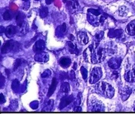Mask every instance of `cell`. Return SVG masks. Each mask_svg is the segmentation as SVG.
<instances>
[{
    "instance_id": "8",
    "label": "cell",
    "mask_w": 135,
    "mask_h": 114,
    "mask_svg": "<svg viewBox=\"0 0 135 114\" xmlns=\"http://www.w3.org/2000/svg\"><path fill=\"white\" fill-rule=\"evenodd\" d=\"M73 101H74V98H73V96H71V95L62 97L60 101V103H59V109H63L64 108L70 104Z\"/></svg>"
},
{
    "instance_id": "33",
    "label": "cell",
    "mask_w": 135,
    "mask_h": 114,
    "mask_svg": "<svg viewBox=\"0 0 135 114\" xmlns=\"http://www.w3.org/2000/svg\"><path fill=\"white\" fill-rule=\"evenodd\" d=\"M22 64V60L20 58H18L15 61V63H14V71L17 70L18 68V67L20 66V65Z\"/></svg>"
},
{
    "instance_id": "13",
    "label": "cell",
    "mask_w": 135,
    "mask_h": 114,
    "mask_svg": "<svg viewBox=\"0 0 135 114\" xmlns=\"http://www.w3.org/2000/svg\"><path fill=\"white\" fill-rule=\"evenodd\" d=\"M77 39L79 42L82 45H86L89 42V37L86 32H79L77 34Z\"/></svg>"
},
{
    "instance_id": "43",
    "label": "cell",
    "mask_w": 135,
    "mask_h": 114,
    "mask_svg": "<svg viewBox=\"0 0 135 114\" xmlns=\"http://www.w3.org/2000/svg\"><path fill=\"white\" fill-rule=\"evenodd\" d=\"M112 76H113L114 78V79H116L117 78L119 77V73H118L117 71H114L113 73H112Z\"/></svg>"
},
{
    "instance_id": "26",
    "label": "cell",
    "mask_w": 135,
    "mask_h": 114,
    "mask_svg": "<svg viewBox=\"0 0 135 114\" xmlns=\"http://www.w3.org/2000/svg\"><path fill=\"white\" fill-rule=\"evenodd\" d=\"M128 12H129V9L125 6H122L119 8V15L121 17H125L127 15Z\"/></svg>"
},
{
    "instance_id": "37",
    "label": "cell",
    "mask_w": 135,
    "mask_h": 114,
    "mask_svg": "<svg viewBox=\"0 0 135 114\" xmlns=\"http://www.w3.org/2000/svg\"><path fill=\"white\" fill-rule=\"evenodd\" d=\"M30 106L33 109H37L38 106H39V103H38V102L37 101H34L32 102L31 103H30Z\"/></svg>"
},
{
    "instance_id": "32",
    "label": "cell",
    "mask_w": 135,
    "mask_h": 114,
    "mask_svg": "<svg viewBox=\"0 0 135 114\" xmlns=\"http://www.w3.org/2000/svg\"><path fill=\"white\" fill-rule=\"evenodd\" d=\"M51 75H52V72H51V71L49 70V69H47V70L44 71V72L42 73L41 77L43 78H49Z\"/></svg>"
},
{
    "instance_id": "10",
    "label": "cell",
    "mask_w": 135,
    "mask_h": 114,
    "mask_svg": "<svg viewBox=\"0 0 135 114\" xmlns=\"http://www.w3.org/2000/svg\"><path fill=\"white\" fill-rule=\"evenodd\" d=\"M44 49H45V42L44 40H42V39L37 40L33 46V51L36 53L42 52L44 51Z\"/></svg>"
},
{
    "instance_id": "41",
    "label": "cell",
    "mask_w": 135,
    "mask_h": 114,
    "mask_svg": "<svg viewBox=\"0 0 135 114\" xmlns=\"http://www.w3.org/2000/svg\"><path fill=\"white\" fill-rule=\"evenodd\" d=\"M4 84V77L2 75H1V88H3Z\"/></svg>"
},
{
    "instance_id": "5",
    "label": "cell",
    "mask_w": 135,
    "mask_h": 114,
    "mask_svg": "<svg viewBox=\"0 0 135 114\" xmlns=\"http://www.w3.org/2000/svg\"><path fill=\"white\" fill-rule=\"evenodd\" d=\"M102 76V71L99 67H95L91 71L90 73V77H89V83L94 84L98 82L99 79Z\"/></svg>"
},
{
    "instance_id": "17",
    "label": "cell",
    "mask_w": 135,
    "mask_h": 114,
    "mask_svg": "<svg viewBox=\"0 0 135 114\" xmlns=\"http://www.w3.org/2000/svg\"><path fill=\"white\" fill-rule=\"evenodd\" d=\"M59 65L61 66L62 68H68L69 66L71 65V61L69 57H67V56H64V57H61L60 59H59Z\"/></svg>"
},
{
    "instance_id": "11",
    "label": "cell",
    "mask_w": 135,
    "mask_h": 114,
    "mask_svg": "<svg viewBox=\"0 0 135 114\" xmlns=\"http://www.w3.org/2000/svg\"><path fill=\"white\" fill-rule=\"evenodd\" d=\"M4 33L8 38H11L17 33V27L13 25H9L7 28H5Z\"/></svg>"
},
{
    "instance_id": "46",
    "label": "cell",
    "mask_w": 135,
    "mask_h": 114,
    "mask_svg": "<svg viewBox=\"0 0 135 114\" xmlns=\"http://www.w3.org/2000/svg\"><path fill=\"white\" fill-rule=\"evenodd\" d=\"M133 109H134V111H135V101H134V106H133Z\"/></svg>"
},
{
    "instance_id": "24",
    "label": "cell",
    "mask_w": 135,
    "mask_h": 114,
    "mask_svg": "<svg viewBox=\"0 0 135 114\" xmlns=\"http://www.w3.org/2000/svg\"><path fill=\"white\" fill-rule=\"evenodd\" d=\"M25 15L21 12H19L18 14L16 16V22L17 23V25H21L25 22Z\"/></svg>"
},
{
    "instance_id": "7",
    "label": "cell",
    "mask_w": 135,
    "mask_h": 114,
    "mask_svg": "<svg viewBox=\"0 0 135 114\" xmlns=\"http://www.w3.org/2000/svg\"><path fill=\"white\" fill-rule=\"evenodd\" d=\"M121 63H122V58L119 57H114L109 60L108 66L111 68L116 70L120 67Z\"/></svg>"
},
{
    "instance_id": "22",
    "label": "cell",
    "mask_w": 135,
    "mask_h": 114,
    "mask_svg": "<svg viewBox=\"0 0 135 114\" xmlns=\"http://www.w3.org/2000/svg\"><path fill=\"white\" fill-rule=\"evenodd\" d=\"M105 49L107 53L113 54V53H116V51H117V46L113 42H110V43H109L107 46V49Z\"/></svg>"
},
{
    "instance_id": "35",
    "label": "cell",
    "mask_w": 135,
    "mask_h": 114,
    "mask_svg": "<svg viewBox=\"0 0 135 114\" xmlns=\"http://www.w3.org/2000/svg\"><path fill=\"white\" fill-rule=\"evenodd\" d=\"M69 79L71 81H74L75 80V78H76V76H75V73H74V70L70 71V72H69Z\"/></svg>"
},
{
    "instance_id": "31",
    "label": "cell",
    "mask_w": 135,
    "mask_h": 114,
    "mask_svg": "<svg viewBox=\"0 0 135 114\" xmlns=\"http://www.w3.org/2000/svg\"><path fill=\"white\" fill-rule=\"evenodd\" d=\"M104 37V32H99L97 33L95 35V39H96V42L99 43V41L103 39Z\"/></svg>"
},
{
    "instance_id": "38",
    "label": "cell",
    "mask_w": 135,
    "mask_h": 114,
    "mask_svg": "<svg viewBox=\"0 0 135 114\" xmlns=\"http://www.w3.org/2000/svg\"><path fill=\"white\" fill-rule=\"evenodd\" d=\"M30 2L29 1H26L25 3H24V5H23V9L25 10H28L29 8H30Z\"/></svg>"
},
{
    "instance_id": "15",
    "label": "cell",
    "mask_w": 135,
    "mask_h": 114,
    "mask_svg": "<svg viewBox=\"0 0 135 114\" xmlns=\"http://www.w3.org/2000/svg\"><path fill=\"white\" fill-rule=\"evenodd\" d=\"M123 35V30L119 29H109L108 33V37L110 38H119Z\"/></svg>"
},
{
    "instance_id": "40",
    "label": "cell",
    "mask_w": 135,
    "mask_h": 114,
    "mask_svg": "<svg viewBox=\"0 0 135 114\" xmlns=\"http://www.w3.org/2000/svg\"><path fill=\"white\" fill-rule=\"evenodd\" d=\"M60 76H61V79H63V80H64L65 78H69V75L67 76L66 75V73H64V72H61Z\"/></svg>"
},
{
    "instance_id": "23",
    "label": "cell",
    "mask_w": 135,
    "mask_h": 114,
    "mask_svg": "<svg viewBox=\"0 0 135 114\" xmlns=\"http://www.w3.org/2000/svg\"><path fill=\"white\" fill-rule=\"evenodd\" d=\"M70 91V86L68 82H63L60 87V91L63 93H68Z\"/></svg>"
},
{
    "instance_id": "45",
    "label": "cell",
    "mask_w": 135,
    "mask_h": 114,
    "mask_svg": "<svg viewBox=\"0 0 135 114\" xmlns=\"http://www.w3.org/2000/svg\"><path fill=\"white\" fill-rule=\"evenodd\" d=\"M76 68H77V64H76V63H74V66H73V69H74V70H76Z\"/></svg>"
},
{
    "instance_id": "27",
    "label": "cell",
    "mask_w": 135,
    "mask_h": 114,
    "mask_svg": "<svg viewBox=\"0 0 135 114\" xmlns=\"http://www.w3.org/2000/svg\"><path fill=\"white\" fill-rule=\"evenodd\" d=\"M48 14H49V11L46 7H42L39 9V16L41 18H45L46 17H47Z\"/></svg>"
},
{
    "instance_id": "48",
    "label": "cell",
    "mask_w": 135,
    "mask_h": 114,
    "mask_svg": "<svg viewBox=\"0 0 135 114\" xmlns=\"http://www.w3.org/2000/svg\"><path fill=\"white\" fill-rule=\"evenodd\" d=\"M35 1H39V0H35Z\"/></svg>"
},
{
    "instance_id": "3",
    "label": "cell",
    "mask_w": 135,
    "mask_h": 114,
    "mask_svg": "<svg viewBox=\"0 0 135 114\" xmlns=\"http://www.w3.org/2000/svg\"><path fill=\"white\" fill-rule=\"evenodd\" d=\"M20 48V44L15 41L14 40H9L2 47V53H7L9 52H15V51H19Z\"/></svg>"
},
{
    "instance_id": "34",
    "label": "cell",
    "mask_w": 135,
    "mask_h": 114,
    "mask_svg": "<svg viewBox=\"0 0 135 114\" xmlns=\"http://www.w3.org/2000/svg\"><path fill=\"white\" fill-rule=\"evenodd\" d=\"M9 107L11 108V109L15 110L18 107V102L17 101H12L11 102Z\"/></svg>"
},
{
    "instance_id": "1",
    "label": "cell",
    "mask_w": 135,
    "mask_h": 114,
    "mask_svg": "<svg viewBox=\"0 0 135 114\" xmlns=\"http://www.w3.org/2000/svg\"><path fill=\"white\" fill-rule=\"evenodd\" d=\"M94 90L96 93L108 98H112L114 96V88L109 84L108 83L104 81H100L94 86Z\"/></svg>"
},
{
    "instance_id": "2",
    "label": "cell",
    "mask_w": 135,
    "mask_h": 114,
    "mask_svg": "<svg viewBox=\"0 0 135 114\" xmlns=\"http://www.w3.org/2000/svg\"><path fill=\"white\" fill-rule=\"evenodd\" d=\"M107 53L105 49L97 46L94 51L92 56H91V62L92 63H94V64L102 62L104 59L105 58Z\"/></svg>"
},
{
    "instance_id": "19",
    "label": "cell",
    "mask_w": 135,
    "mask_h": 114,
    "mask_svg": "<svg viewBox=\"0 0 135 114\" xmlns=\"http://www.w3.org/2000/svg\"><path fill=\"white\" fill-rule=\"evenodd\" d=\"M57 83H58V81H57V78H53L52 83H51V85L49 86V91H48V93H47V96H48V97H50V96L54 93V92L55 91V90H56V88H57Z\"/></svg>"
},
{
    "instance_id": "39",
    "label": "cell",
    "mask_w": 135,
    "mask_h": 114,
    "mask_svg": "<svg viewBox=\"0 0 135 114\" xmlns=\"http://www.w3.org/2000/svg\"><path fill=\"white\" fill-rule=\"evenodd\" d=\"M5 102H6V99H5L4 96V95L2 93H1V95H0V103L3 104V103H4Z\"/></svg>"
},
{
    "instance_id": "21",
    "label": "cell",
    "mask_w": 135,
    "mask_h": 114,
    "mask_svg": "<svg viewBox=\"0 0 135 114\" xmlns=\"http://www.w3.org/2000/svg\"><path fill=\"white\" fill-rule=\"evenodd\" d=\"M127 32L131 36L135 35V19L129 22V24L127 27Z\"/></svg>"
},
{
    "instance_id": "6",
    "label": "cell",
    "mask_w": 135,
    "mask_h": 114,
    "mask_svg": "<svg viewBox=\"0 0 135 114\" xmlns=\"http://www.w3.org/2000/svg\"><path fill=\"white\" fill-rule=\"evenodd\" d=\"M49 56L48 53L44 52V51L37 53L35 56V60L37 62H39V63H46L49 61Z\"/></svg>"
},
{
    "instance_id": "44",
    "label": "cell",
    "mask_w": 135,
    "mask_h": 114,
    "mask_svg": "<svg viewBox=\"0 0 135 114\" xmlns=\"http://www.w3.org/2000/svg\"><path fill=\"white\" fill-rule=\"evenodd\" d=\"M45 2H46V4H50L52 3V0H45Z\"/></svg>"
},
{
    "instance_id": "47",
    "label": "cell",
    "mask_w": 135,
    "mask_h": 114,
    "mask_svg": "<svg viewBox=\"0 0 135 114\" xmlns=\"http://www.w3.org/2000/svg\"><path fill=\"white\" fill-rule=\"evenodd\" d=\"M23 1H25V2H26V1H28V0H23Z\"/></svg>"
},
{
    "instance_id": "16",
    "label": "cell",
    "mask_w": 135,
    "mask_h": 114,
    "mask_svg": "<svg viewBox=\"0 0 135 114\" xmlns=\"http://www.w3.org/2000/svg\"><path fill=\"white\" fill-rule=\"evenodd\" d=\"M124 79L127 82L134 83L135 82V70L131 69L127 71L124 74Z\"/></svg>"
},
{
    "instance_id": "18",
    "label": "cell",
    "mask_w": 135,
    "mask_h": 114,
    "mask_svg": "<svg viewBox=\"0 0 135 114\" xmlns=\"http://www.w3.org/2000/svg\"><path fill=\"white\" fill-rule=\"evenodd\" d=\"M66 24H62L61 25H59L57 27L56 29V36L59 38H61L64 36V33L66 32Z\"/></svg>"
},
{
    "instance_id": "14",
    "label": "cell",
    "mask_w": 135,
    "mask_h": 114,
    "mask_svg": "<svg viewBox=\"0 0 135 114\" xmlns=\"http://www.w3.org/2000/svg\"><path fill=\"white\" fill-rule=\"evenodd\" d=\"M29 32V26L27 22H24L21 25H19L17 27V34L19 36H25Z\"/></svg>"
},
{
    "instance_id": "4",
    "label": "cell",
    "mask_w": 135,
    "mask_h": 114,
    "mask_svg": "<svg viewBox=\"0 0 135 114\" xmlns=\"http://www.w3.org/2000/svg\"><path fill=\"white\" fill-rule=\"evenodd\" d=\"M88 108L90 111H104V106L99 100L95 97L89 98L88 101Z\"/></svg>"
},
{
    "instance_id": "12",
    "label": "cell",
    "mask_w": 135,
    "mask_h": 114,
    "mask_svg": "<svg viewBox=\"0 0 135 114\" xmlns=\"http://www.w3.org/2000/svg\"><path fill=\"white\" fill-rule=\"evenodd\" d=\"M67 9L69 10L70 13H75L79 9V4L77 1H70L67 4Z\"/></svg>"
},
{
    "instance_id": "30",
    "label": "cell",
    "mask_w": 135,
    "mask_h": 114,
    "mask_svg": "<svg viewBox=\"0 0 135 114\" xmlns=\"http://www.w3.org/2000/svg\"><path fill=\"white\" fill-rule=\"evenodd\" d=\"M80 71H81V76H82V78H83L84 80H86L87 78V75H88V73H87V70L86 68H85L84 66H81V68H80Z\"/></svg>"
},
{
    "instance_id": "42",
    "label": "cell",
    "mask_w": 135,
    "mask_h": 114,
    "mask_svg": "<svg viewBox=\"0 0 135 114\" xmlns=\"http://www.w3.org/2000/svg\"><path fill=\"white\" fill-rule=\"evenodd\" d=\"M81 111V108L80 106H76V107L74 108V111L75 112Z\"/></svg>"
},
{
    "instance_id": "29",
    "label": "cell",
    "mask_w": 135,
    "mask_h": 114,
    "mask_svg": "<svg viewBox=\"0 0 135 114\" xmlns=\"http://www.w3.org/2000/svg\"><path fill=\"white\" fill-rule=\"evenodd\" d=\"M13 15L12 13L10 12L9 10L5 11L4 13L3 14V19L4 20H10L12 19Z\"/></svg>"
},
{
    "instance_id": "9",
    "label": "cell",
    "mask_w": 135,
    "mask_h": 114,
    "mask_svg": "<svg viewBox=\"0 0 135 114\" xmlns=\"http://www.w3.org/2000/svg\"><path fill=\"white\" fill-rule=\"evenodd\" d=\"M132 93V89L129 86H125L119 91V94L122 101H126L128 99V98L130 96Z\"/></svg>"
},
{
    "instance_id": "36",
    "label": "cell",
    "mask_w": 135,
    "mask_h": 114,
    "mask_svg": "<svg viewBox=\"0 0 135 114\" xmlns=\"http://www.w3.org/2000/svg\"><path fill=\"white\" fill-rule=\"evenodd\" d=\"M81 94L79 93L77 96V97H76V101H75V105L76 106H79V105L81 103Z\"/></svg>"
},
{
    "instance_id": "20",
    "label": "cell",
    "mask_w": 135,
    "mask_h": 114,
    "mask_svg": "<svg viewBox=\"0 0 135 114\" xmlns=\"http://www.w3.org/2000/svg\"><path fill=\"white\" fill-rule=\"evenodd\" d=\"M66 46L68 47V50L71 53H75L76 55H78L79 53V50L78 49V48L71 41H67Z\"/></svg>"
},
{
    "instance_id": "25",
    "label": "cell",
    "mask_w": 135,
    "mask_h": 114,
    "mask_svg": "<svg viewBox=\"0 0 135 114\" xmlns=\"http://www.w3.org/2000/svg\"><path fill=\"white\" fill-rule=\"evenodd\" d=\"M12 88L15 91V93H19L20 90V84L19 81L15 79L13 81L12 83Z\"/></svg>"
},
{
    "instance_id": "28",
    "label": "cell",
    "mask_w": 135,
    "mask_h": 114,
    "mask_svg": "<svg viewBox=\"0 0 135 114\" xmlns=\"http://www.w3.org/2000/svg\"><path fill=\"white\" fill-rule=\"evenodd\" d=\"M54 106V101L53 100H49V101L47 102V103L45 104V106L43 108V109L46 111H49L52 109Z\"/></svg>"
}]
</instances>
